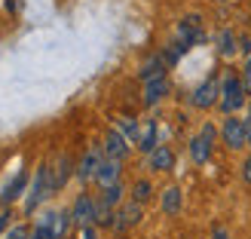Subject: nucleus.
<instances>
[{"instance_id":"obj_8","label":"nucleus","mask_w":251,"mask_h":239,"mask_svg":"<svg viewBox=\"0 0 251 239\" xmlns=\"http://www.w3.org/2000/svg\"><path fill=\"white\" fill-rule=\"evenodd\" d=\"M218 98H221V86L215 83V80H205L202 86H196V89H193V98H190V102H193V107H211V105H218Z\"/></svg>"},{"instance_id":"obj_29","label":"nucleus","mask_w":251,"mask_h":239,"mask_svg":"<svg viewBox=\"0 0 251 239\" xmlns=\"http://www.w3.org/2000/svg\"><path fill=\"white\" fill-rule=\"evenodd\" d=\"M6 224H9V215H0V233L6 230Z\"/></svg>"},{"instance_id":"obj_22","label":"nucleus","mask_w":251,"mask_h":239,"mask_svg":"<svg viewBox=\"0 0 251 239\" xmlns=\"http://www.w3.org/2000/svg\"><path fill=\"white\" fill-rule=\"evenodd\" d=\"M0 239H31V230L25 227V224H16V227H9Z\"/></svg>"},{"instance_id":"obj_28","label":"nucleus","mask_w":251,"mask_h":239,"mask_svg":"<svg viewBox=\"0 0 251 239\" xmlns=\"http://www.w3.org/2000/svg\"><path fill=\"white\" fill-rule=\"evenodd\" d=\"M215 239H227V230H224V227H215Z\"/></svg>"},{"instance_id":"obj_5","label":"nucleus","mask_w":251,"mask_h":239,"mask_svg":"<svg viewBox=\"0 0 251 239\" xmlns=\"http://www.w3.org/2000/svg\"><path fill=\"white\" fill-rule=\"evenodd\" d=\"M221 135H224V144H227L230 150H239V147H248V141H245V123L242 120H224V129H221Z\"/></svg>"},{"instance_id":"obj_20","label":"nucleus","mask_w":251,"mask_h":239,"mask_svg":"<svg viewBox=\"0 0 251 239\" xmlns=\"http://www.w3.org/2000/svg\"><path fill=\"white\" fill-rule=\"evenodd\" d=\"M117 129L129 138V141H135V138H138V123L129 120V117H120V120H117Z\"/></svg>"},{"instance_id":"obj_14","label":"nucleus","mask_w":251,"mask_h":239,"mask_svg":"<svg viewBox=\"0 0 251 239\" xmlns=\"http://www.w3.org/2000/svg\"><path fill=\"white\" fill-rule=\"evenodd\" d=\"M141 221V203H126L120 212H117V221H114V227L117 230H126V227H135V224Z\"/></svg>"},{"instance_id":"obj_13","label":"nucleus","mask_w":251,"mask_h":239,"mask_svg":"<svg viewBox=\"0 0 251 239\" xmlns=\"http://www.w3.org/2000/svg\"><path fill=\"white\" fill-rule=\"evenodd\" d=\"M150 169H156V172H172V169H175V154H172V147L156 144L153 150H150Z\"/></svg>"},{"instance_id":"obj_6","label":"nucleus","mask_w":251,"mask_h":239,"mask_svg":"<svg viewBox=\"0 0 251 239\" xmlns=\"http://www.w3.org/2000/svg\"><path fill=\"white\" fill-rule=\"evenodd\" d=\"M104 154L110 159H126V154H129V138H126L117 126L107 129V135H104Z\"/></svg>"},{"instance_id":"obj_15","label":"nucleus","mask_w":251,"mask_h":239,"mask_svg":"<svg viewBox=\"0 0 251 239\" xmlns=\"http://www.w3.org/2000/svg\"><path fill=\"white\" fill-rule=\"evenodd\" d=\"M178 34H181V46H190L196 40H202V28H199V16H187L178 25Z\"/></svg>"},{"instance_id":"obj_9","label":"nucleus","mask_w":251,"mask_h":239,"mask_svg":"<svg viewBox=\"0 0 251 239\" xmlns=\"http://www.w3.org/2000/svg\"><path fill=\"white\" fill-rule=\"evenodd\" d=\"M46 218H49V239H65L68 230H71V221L74 215L65 209H58V212H46Z\"/></svg>"},{"instance_id":"obj_3","label":"nucleus","mask_w":251,"mask_h":239,"mask_svg":"<svg viewBox=\"0 0 251 239\" xmlns=\"http://www.w3.org/2000/svg\"><path fill=\"white\" fill-rule=\"evenodd\" d=\"M211 144H215V126H202V132H199L193 141H190V159L196 162V166H202V162H208L211 157Z\"/></svg>"},{"instance_id":"obj_10","label":"nucleus","mask_w":251,"mask_h":239,"mask_svg":"<svg viewBox=\"0 0 251 239\" xmlns=\"http://www.w3.org/2000/svg\"><path fill=\"white\" fill-rule=\"evenodd\" d=\"M166 95H169V80H166V74L144 80V105H156V102H162Z\"/></svg>"},{"instance_id":"obj_18","label":"nucleus","mask_w":251,"mask_h":239,"mask_svg":"<svg viewBox=\"0 0 251 239\" xmlns=\"http://www.w3.org/2000/svg\"><path fill=\"white\" fill-rule=\"evenodd\" d=\"M25 184H28V175L25 172H19L16 178H12V184H6V190H3V196H0V203H12L16 196H22V190H25Z\"/></svg>"},{"instance_id":"obj_24","label":"nucleus","mask_w":251,"mask_h":239,"mask_svg":"<svg viewBox=\"0 0 251 239\" xmlns=\"http://www.w3.org/2000/svg\"><path fill=\"white\" fill-rule=\"evenodd\" d=\"M80 239H95V224H89V227H80Z\"/></svg>"},{"instance_id":"obj_26","label":"nucleus","mask_w":251,"mask_h":239,"mask_svg":"<svg viewBox=\"0 0 251 239\" xmlns=\"http://www.w3.org/2000/svg\"><path fill=\"white\" fill-rule=\"evenodd\" d=\"M242 83H245V92H251V65L245 68V77H242Z\"/></svg>"},{"instance_id":"obj_25","label":"nucleus","mask_w":251,"mask_h":239,"mask_svg":"<svg viewBox=\"0 0 251 239\" xmlns=\"http://www.w3.org/2000/svg\"><path fill=\"white\" fill-rule=\"evenodd\" d=\"M242 178H245V181L251 184V157H248V159L242 162Z\"/></svg>"},{"instance_id":"obj_1","label":"nucleus","mask_w":251,"mask_h":239,"mask_svg":"<svg viewBox=\"0 0 251 239\" xmlns=\"http://www.w3.org/2000/svg\"><path fill=\"white\" fill-rule=\"evenodd\" d=\"M218 105H221V110H224L227 117H233L236 110H239V107L245 105V83H242L239 77H236V74H227V77H224Z\"/></svg>"},{"instance_id":"obj_2","label":"nucleus","mask_w":251,"mask_h":239,"mask_svg":"<svg viewBox=\"0 0 251 239\" xmlns=\"http://www.w3.org/2000/svg\"><path fill=\"white\" fill-rule=\"evenodd\" d=\"M28 193H31V196H28V203H25V209H28V212H34L49 193H55V190H52V166H40V169H37L34 187H31Z\"/></svg>"},{"instance_id":"obj_27","label":"nucleus","mask_w":251,"mask_h":239,"mask_svg":"<svg viewBox=\"0 0 251 239\" xmlns=\"http://www.w3.org/2000/svg\"><path fill=\"white\" fill-rule=\"evenodd\" d=\"M245 141H248V147H251V120H245Z\"/></svg>"},{"instance_id":"obj_23","label":"nucleus","mask_w":251,"mask_h":239,"mask_svg":"<svg viewBox=\"0 0 251 239\" xmlns=\"http://www.w3.org/2000/svg\"><path fill=\"white\" fill-rule=\"evenodd\" d=\"M221 53H224V55H233V53H236V46H233V34H230V31H224V34H221Z\"/></svg>"},{"instance_id":"obj_17","label":"nucleus","mask_w":251,"mask_h":239,"mask_svg":"<svg viewBox=\"0 0 251 239\" xmlns=\"http://www.w3.org/2000/svg\"><path fill=\"white\" fill-rule=\"evenodd\" d=\"M181 206H184L181 187H169V190H162V212H166V215H178Z\"/></svg>"},{"instance_id":"obj_21","label":"nucleus","mask_w":251,"mask_h":239,"mask_svg":"<svg viewBox=\"0 0 251 239\" xmlns=\"http://www.w3.org/2000/svg\"><path fill=\"white\" fill-rule=\"evenodd\" d=\"M101 199L107 206H117L120 199H123V187L120 184H114V187H107V190H101Z\"/></svg>"},{"instance_id":"obj_11","label":"nucleus","mask_w":251,"mask_h":239,"mask_svg":"<svg viewBox=\"0 0 251 239\" xmlns=\"http://www.w3.org/2000/svg\"><path fill=\"white\" fill-rule=\"evenodd\" d=\"M156 135H159V126H156V120H144L141 126H138V138H135L138 150H144V154H150V150L156 147Z\"/></svg>"},{"instance_id":"obj_16","label":"nucleus","mask_w":251,"mask_h":239,"mask_svg":"<svg viewBox=\"0 0 251 239\" xmlns=\"http://www.w3.org/2000/svg\"><path fill=\"white\" fill-rule=\"evenodd\" d=\"M71 169H74L71 157H68V154H61V157L55 159V169H52V190H61V187L68 184V178H71Z\"/></svg>"},{"instance_id":"obj_12","label":"nucleus","mask_w":251,"mask_h":239,"mask_svg":"<svg viewBox=\"0 0 251 239\" xmlns=\"http://www.w3.org/2000/svg\"><path fill=\"white\" fill-rule=\"evenodd\" d=\"M95 181H98V187H101V190H107V187L120 184V159H110V157H107L101 166H98Z\"/></svg>"},{"instance_id":"obj_19","label":"nucleus","mask_w":251,"mask_h":239,"mask_svg":"<svg viewBox=\"0 0 251 239\" xmlns=\"http://www.w3.org/2000/svg\"><path fill=\"white\" fill-rule=\"evenodd\" d=\"M150 193H153L150 181H144V178H141V181H135V184H132V199H135V203H141V206H144L147 199H150Z\"/></svg>"},{"instance_id":"obj_7","label":"nucleus","mask_w":251,"mask_h":239,"mask_svg":"<svg viewBox=\"0 0 251 239\" xmlns=\"http://www.w3.org/2000/svg\"><path fill=\"white\" fill-rule=\"evenodd\" d=\"M71 215H74V221H77L80 227H89V224H95V199H92L89 193H80L77 203H74V209H71Z\"/></svg>"},{"instance_id":"obj_4","label":"nucleus","mask_w":251,"mask_h":239,"mask_svg":"<svg viewBox=\"0 0 251 239\" xmlns=\"http://www.w3.org/2000/svg\"><path fill=\"white\" fill-rule=\"evenodd\" d=\"M104 162V157H101V150L98 147H89L83 154V159L77 162V178L80 181H95V175H98V166Z\"/></svg>"}]
</instances>
